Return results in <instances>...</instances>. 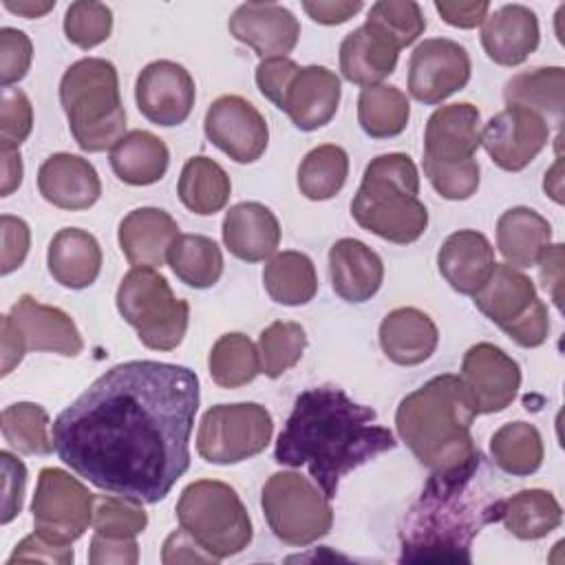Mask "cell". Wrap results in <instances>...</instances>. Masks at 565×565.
I'll list each match as a JSON object with an SVG mask.
<instances>
[{
  "label": "cell",
  "mask_w": 565,
  "mask_h": 565,
  "mask_svg": "<svg viewBox=\"0 0 565 565\" xmlns=\"http://www.w3.org/2000/svg\"><path fill=\"white\" fill-rule=\"evenodd\" d=\"M199 377L130 360L97 377L53 422L57 457L99 490L157 503L190 468Z\"/></svg>",
  "instance_id": "6da1fadb"
},
{
  "label": "cell",
  "mask_w": 565,
  "mask_h": 565,
  "mask_svg": "<svg viewBox=\"0 0 565 565\" xmlns=\"http://www.w3.org/2000/svg\"><path fill=\"white\" fill-rule=\"evenodd\" d=\"M375 419L373 408L353 402L342 388H307L294 402L274 459L289 468L305 466L331 501L347 472L395 448L393 433Z\"/></svg>",
  "instance_id": "7a4b0ae2"
},
{
  "label": "cell",
  "mask_w": 565,
  "mask_h": 565,
  "mask_svg": "<svg viewBox=\"0 0 565 565\" xmlns=\"http://www.w3.org/2000/svg\"><path fill=\"white\" fill-rule=\"evenodd\" d=\"M481 452L463 466L430 472L419 501L399 532V561L468 563L470 543L486 523L499 521L503 497L486 488Z\"/></svg>",
  "instance_id": "3957f363"
},
{
  "label": "cell",
  "mask_w": 565,
  "mask_h": 565,
  "mask_svg": "<svg viewBox=\"0 0 565 565\" xmlns=\"http://www.w3.org/2000/svg\"><path fill=\"white\" fill-rule=\"evenodd\" d=\"M475 417L477 408L461 375L444 373L399 402L395 426L419 463L439 472L479 455L470 435Z\"/></svg>",
  "instance_id": "277c9868"
},
{
  "label": "cell",
  "mask_w": 565,
  "mask_h": 565,
  "mask_svg": "<svg viewBox=\"0 0 565 565\" xmlns=\"http://www.w3.org/2000/svg\"><path fill=\"white\" fill-rule=\"evenodd\" d=\"M419 174L404 152L375 157L351 201V214L366 232L406 245L417 241L428 225V210L417 199Z\"/></svg>",
  "instance_id": "5b68a950"
},
{
  "label": "cell",
  "mask_w": 565,
  "mask_h": 565,
  "mask_svg": "<svg viewBox=\"0 0 565 565\" xmlns=\"http://www.w3.org/2000/svg\"><path fill=\"white\" fill-rule=\"evenodd\" d=\"M60 104L84 152H102L124 137L126 110L113 62L84 57L71 64L60 82Z\"/></svg>",
  "instance_id": "8992f818"
},
{
  "label": "cell",
  "mask_w": 565,
  "mask_h": 565,
  "mask_svg": "<svg viewBox=\"0 0 565 565\" xmlns=\"http://www.w3.org/2000/svg\"><path fill=\"white\" fill-rule=\"evenodd\" d=\"M179 525L216 561L243 552L252 541L249 514L236 490L201 479L183 488L177 503Z\"/></svg>",
  "instance_id": "52a82bcc"
},
{
  "label": "cell",
  "mask_w": 565,
  "mask_h": 565,
  "mask_svg": "<svg viewBox=\"0 0 565 565\" xmlns=\"http://www.w3.org/2000/svg\"><path fill=\"white\" fill-rule=\"evenodd\" d=\"M117 309L137 329L139 340L154 351H172L188 331L190 305L177 298L154 267H132L119 282Z\"/></svg>",
  "instance_id": "ba28073f"
},
{
  "label": "cell",
  "mask_w": 565,
  "mask_h": 565,
  "mask_svg": "<svg viewBox=\"0 0 565 565\" xmlns=\"http://www.w3.org/2000/svg\"><path fill=\"white\" fill-rule=\"evenodd\" d=\"M472 302L516 344L532 349L547 340V307L536 296L534 282L516 267L494 265L490 278L472 294Z\"/></svg>",
  "instance_id": "9c48e42d"
},
{
  "label": "cell",
  "mask_w": 565,
  "mask_h": 565,
  "mask_svg": "<svg viewBox=\"0 0 565 565\" xmlns=\"http://www.w3.org/2000/svg\"><path fill=\"white\" fill-rule=\"evenodd\" d=\"M0 375H9L26 351H51L60 355H79L84 340L73 318L51 305L22 296L0 320Z\"/></svg>",
  "instance_id": "30bf717a"
},
{
  "label": "cell",
  "mask_w": 565,
  "mask_h": 565,
  "mask_svg": "<svg viewBox=\"0 0 565 565\" xmlns=\"http://www.w3.org/2000/svg\"><path fill=\"white\" fill-rule=\"evenodd\" d=\"M260 505L269 530L289 545H309L333 525L329 499L300 472H274L263 488Z\"/></svg>",
  "instance_id": "8fae6325"
},
{
  "label": "cell",
  "mask_w": 565,
  "mask_h": 565,
  "mask_svg": "<svg viewBox=\"0 0 565 565\" xmlns=\"http://www.w3.org/2000/svg\"><path fill=\"white\" fill-rule=\"evenodd\" d=\"M274 422L265 406L254 402L216 404L201 417L196 450L207 463H238L263 452Z\"/></svg>",
  "instance_id": "7c38bea8"
},
{
  "label": "cell",
  "mask_w": 565,
  "mask_h": 565,
  "mask_svg": "<svg viewBox=\"0 0 565 565\" xmlns=\"http://www.w3.org/2000/svg\"><path fill=\"white\" fill-rule=\"evenodd\" d=\"M93 494L62 468L40 470L31 512L35 532L71 545L93 523Z\"/></svg>",
  "instance_id": "4fadbf2b"
},
{
  "label": "cell",
  "mask_w": 565,
  "mask_h": 565,
  "mask_svg": "<svg viewBox=\"0 0 565 565\" xmlns=\"http://www.w3.org/2000/svg\"><path fill=\"white\" fill-rule=\"evenodd\" d=\"M470 79L468 51L448 38L419 42L408 62V93L422 104H441Z\"/></svg>",
  "instance_id": "5bb4252c"
},
{
  "label": "cell",
  "mask_w": 565,
  "mask_h": 565,
  "mask_svg": "<svg viewBox=\"0 0 565 565\" xmlns=\"http://www.w3.org/2000/svg\"><path fill=\"white\" fill-rule=\"evenodd\" d=\"M207 139L236 163H252L267 150L269 128L258 108L241 95H221L203 121Z\"/></svg>",
  "instance_id": "9a60e30c"
},
{
  "label": "cell",
  "mask_w": 565,
  "mask_h": 565,
  "mask_svg": "<svg viewBox=\"0 0 565 565\" xmlns=\"http://www.w3.org/2000/svg\"><path fill=\"white\" fill-rule=\"evenodd\" d=\"M550 139L547 119L523 106H508L486 124L481 143L490 159L508 170L519 172L545 148Z\"/></svg>",
  "instance_id": "2e32d148"
},
{
  "label": "cell",
  "mask_w": 565,
  "mask_h": 565,
  "mask_svg": "<svg viewBox=\"0 0 565 565\" xmlns=\"http://www.w3.org/2000/svg\"><path fill=\"white\" fill-rule=\"evenodd\" d=\"M139 113L157 126L183 124L194 106V79L185 66L157 60L141 68L135 82Z\"/></svg>",
  "instance_id": "e0dca14e"
},
{
  "label": "cell",
  "mask_w": 565,
  "mask_h": 565,
  "mask_svg": "<svg viewBox=\"0 0 565 565\" xmlns=\"http://www.w3.org/2000/svg\"><path fill=\"white\" fill-rule=\"evenodd\" d=\"M461 380L477 413H499L516 397L521 369L503 349L490 342H479L463 355Z\"/></svg>",
  "instance_id": "ac0fdd59"
},
{
  "label": "cell",
  "mask_w": 565,
  "mask_h": 565,
  "mask_svg": "<svg viewBox=\"0 0 565 565\" xmlns=\"http://www.w3.org/2000/svg\"><path fill=\"white\" fill-rule=\"evenodd\" d=\"M234 40L252 46L258 57H285L300 38L298 18L276 2H245L230 18Z\"/></svg>",
  "instance_id": "d6986e66"
},
{
  "label": "cell",
  "mask_w": 565,
  "mask_h": 565,
  "mask_svg": "<svg viewBox=\"0 0 565 565\" xmlns=\"http://www.w3.org/2000/svg\"><path fill=\"white\" fill-rule=\"evenodd\" d=\"M481 146L479 110L468 102L437 108L426 124L424 159L433 163H461L475 159Z\"/></svg>",
  "instance_id": "ffe728a7"
},
{
  "label": "cell",
  "mask_w": 565,
  "mask_h": 565,
  "mask_svg": "<svg viewBox=\"0 0 565 565\" xmlns=\"http://www.w3.org/2000/svg\"><path fill=\"white\" fill-rule=\"evenodd\" d=\"M40 194L62 210H86L102 194V181L95 166L71 152H55L38 170Z\"/></svg>",
  "instance_id": "44dd1931"
},
{
  "label": "cell",
  "mask_w": 565,
  "mask_h": 565,
  "mask_svg": "<svg viewBox=\"0 0 565 565\" xmlns=\"http://www.w3.org/2000/svg\"><path fill=\"white\" fill-rule=\"evenodd\" d=\"M340 79L327 66H300L294 75L280 110H285L291 124L305 132L318 130L331 121L340 104Z\"/></svg>",
  "instance_id": "7402d4cb"
},
{
  "label": "cell",
  "mask_w": 565,
  "mask_h": 565,
  "mask_svg": "<svg viewBox=\"0 0 565 565\" xmlns=\"http://www.w3.org/2000/svg\"><path fill=\"white\" fill-rule=\"evenodd\" d=\"M539 20L525 4H503L486 15L481 44L486 55L501 66H516L539 46Z\"/></svg>",
  "instance_id": "603a6c76"
},
{
  "label": "cell",
  "mask_w": 565,
  "mask_h": 565,
  "mask_svg": "<svg viewBox=\"0 0 565 565\" xmlns=\"http://www.w3.org/2000/svg\"><path fill=\"white\" fill-rule=\"evenodd\" d=\"M119 247L135 267H161L179 238L177 221L159 207H137L119 223Z\"/></svg>",
  "instance_id": "cb8c5ba5"
},
{
  "label": "cell",
  "mask_w": 565,
  "mask_h": 565,
  "mask_svg": "<svg viewBox=\"0 0 565 565\" xmlns=\"http://www.w3.org/2000/svg\"><path fill=\"white\" fill-rule=\"evenodd\" d=\"M494 265V249L477 230L452 232L437 254L439 274L463 296H472L490 278Z\"/></svg>",
  "instance_id": "d4e9b609"
},
{
  "label": "cell",
  "mask_w": 565,
  "mask_h": 565,
  "mask_svg": "<svg viewBox=\"0 0 565 565\" xmlns=\"http://www.w3.org/2000/svg\"><path fill=\"white\" fill-rule=\"evenodd\" d=\"M223 243L241 260L269 258L280 243V225L269 207L256 201L232 205L223 218Z\"/></svg>",
  "instance_id": "484cf974"
},
{
  "label": "cell",
  "mask_w": 565,
  "mask_h": 565,
  "mask_svg": "<svg viewBox=\"0 0 565 565\" xmlns=\"http://www.w3.org/2000/svg\"><path fill=\"white\" fill-rule=\"evenodd\" d=\"M333 291L347 302H364L377 294L384 278L382 258L358 238H340L329 249Z\"/></svg>",
  "instance_id": "4316f807"
},
{
  "label": "cell",
  "mask_w": 565,
  "mask_h": 565,
  "mask_svg": "<svg viewBox=\"0 0 565 565\" xmlns=\"http://www.w3.org/2000/svg\"><path fill=\"white\" fill-rule=\"evenodd\" d=\"M439 342V331L428 313L415 307H399L386 313L380 324V344L386 358L402 366L428 360Z\"/></svg>",
  "instance_id": "83f0119b"
},
{
  "label": "cell",
  "mask_w": 565,
  "mask_h": 565,
  "mask_svg": "<svg viewBox=\"0 0 565 565\" xmlns=\"http://www.w3.org/2000/svg\"><path fill=\"white\" fill-rule=\"evenodd\" d=\"M399 49L371 24L353 29L340 44V71L358 86H375L395 71Z\"/></svg>",
  "instance_id": "f1b7e54d"
},
{
  "label": "cell",
  "mask_w": 565,
  "mask_h": 565,
  "mask_svg": "<svg viewBox=\"0 0 565 565\" xmlns=\"http://www.w3.org/2000/svg\"><path fill=\"white\" fill-rule=\"evenodd\" d=\"M46 265L49 274L62 287L84 289L99 276L102 247L86 230L64 227L49 243Z\"/></svg>",
  "instance_id": "f546056e"
},
{
  "label": "cell",
  "mask_w": 565,
  "mask_h": 565,
  "mask_svg": "<svg viewBox=\"0 0 565 565\" xmlns=\"http://www.w3.org/2000/svg\"><path fill=\"white\" fill-rule=\"evenodd\" d=\"M552 241V225L532 207H510L497 221V247L510 267L536 265Z\"/></svg>",
  "instance_id": "4dcf8cb0"
},
{
  "label": "cell",
  "mask_w": 565,
  "mask_h": 565,
  "mask_svg": "<svg viewBox=\"0 0 565 565\" xmlns=\"http://www.w3.org/2000/svg\"><path fill=\"white\" fill-rule=\"evenodd\" d=\"M168 161V146L148 130H130L110 148V168L128 185L157 183L166 174Z\"/></svg>",
  "instance_id": "1f68e13d"
},
{
  "label": "cell",
  "mask_w": 565,
  "mask_h": 565,
  "mask_svg": "<svg viewBox=\"0 0 565 565\" xmlns=\"http://www.w3.org/2000/svg\"><path fill=\"white\" fill-rule=\"evenodd\" d=\"M505 530L521 541L543 539L554 532L563 521V510L547 490H521L501 503V516Z\"/></svg>",
  "instance_id": "d6a6232c"
},
{
  "label": "cell",
  "mask_w": 565,
  "mask_h": 565,
  "mask_svg": "<svg viewBox=\"0 0 565 565\" xmlns=\"http://www.w3.org/2000/svg\"><path fill=\"white\" fill-rule=\"evenodd\" d=\"M177 192L181 203L190 212L199 216H210L225 207L232 183L227 172L214 159L199 154L185 161L177 183Z\"/></svg>",
  "instance_id": "836d02e7"
},
{
  "label": "cell",
  "mask_w": 565,
  "mask_h": 565,
  "mask_svg": "<svg viewBox=\"0 0 565 565\" xmlns=\"http://www.w3.org/2000/svg\"><path fill=\"white\" fill-rule=\"evenodd\" d=\"M263 285L271 300L300 307L318 291V276L311 258L302 252H280L269 258L263 269Z\"/></svg>",
  "instance_id": "e575fe53"
},
{
  "label": "cell",
  "mask_w": 565,
  "mask_h": 565,
  "mask_svg": "<svg viewBox=\"0 0 565 565\" xmlns=\"http://www.w3.org/2000/svg\"><path fill=\"white\" fill-rule=\"evenodd\" d=\"M563 90H565V68L543 66L534 71L516 73L508 79L503 97L508 106H523L539 115L563 119Z\"/></svg>",
  "instance_id": "d590c367"
},
{
  "label": "cell",
  "mask_w": 565,
  "mask_h": 565,
  "mask_svg": "<svg viewBox=\"0 0 565 565\" xmlns=\"http://www.w3.org/2000/svg\"><path fill=\"white\" fill-rule=\"evenodd\" d=\"M174 276L194 289H207L223 274V254L218 245L203 234H179L168 254Z\"/></svg>",
  "instance_id": "8d00e7d4"
},
{
  "label": "cell",
  "mask_w": 565,
  "mask_h": 565,
  "mask_svg": "<svg viewBox=\"0 0 565 565\" xmlns=\"http://www.w3.org/2000/svg\"><path fill=\"white\" fill-rule=\"evenodd\" d=\"M411 117V104L397 86L375 84L362 88L358 97V121L373 139L397 137Z\"/></svg>",
  "instance_id": "74e56055"
},
{
  "label": "cell",
  "mask_w": 565,
  "mask_h": 565,
  "mask_svg": "<svg viewBox=\"0 0 565 565\" xmlns=\"http://www.w3.org/2000/svg\"><path fill=\"white\" fill-rule=\"evenodd\" d=\"M490 452L503 472L527 477L536 472L543 461V439L536 426L527 422H510L492 435Z\"/></svg>",
  "instance_id": "f35d334b"
},
{
  "label": "cell",
  "mask_w": 565,
  "mask_h": 565,
  "mask_svg": "<svg viewBox=\"0 0 565 565\" xmlns=\"http://www.w3.org/2000/svg\"><path fill=\"white\" fill-rule=\"evenodd\" d=\"M207 366L218 386L238 388L260 373V355L247 335L225 333L214 342Z\"/></svg>",
  "instance_id": "ab89813d"
},
{
  "label": "cell",
  "mask_w": 565,
  "mask_h": 565,
  "mask_svg": "<svg viewBox=\"0 0 565 565\" xmlns=\"http://www.w3.org/2000/svg\"><path fill=\"white\" fill-rule=\"evenodd\" d=\"M349 177V157L335 143H324L307 152L298 168V188L311 201L335 196Z\"/></svg>",
  "instance_id": "60d3db41"
},
{
  "label": "cell",
  "mask_w": 565,
  "mask_h": 565,
  "mask_svg": "<svg viewBox=\"0 0 565 565\" xmlns=\"http://www.w3.org/2000/svg\"><path fill=\"white\" fill-rule=\"evenodd\" d=\"M2 437L22 455H49L53 435H49V413L40 404L18 402L2 411Z\"/></svg>",
  "instance_id": "b9f144b4"
},
{
  "label": "cell",
  "mask_w": 565,
  "mask_h": 565,
  "mask_svg": "<svg viewBox=\"0 0 565 565\" xmlns=\"http://www.w3.org/2000/svg\"><path fill=\"white\" fill-rule=\"evenodd\" d=\"M307 347L305 329L298 322H271L258 338L260 373L276 380L298 364Z\"/></svg>",
  "instance_id": "7bdbcfd3"
},
{
  "label": "cell",
  "mask_w": 565,
  "mask_h": 565,
  "mask_svg": "<svg viewBox=\"0 0 565 565\" xmlns=\"http://www.w3.org/2000/svg\"><path fill=\"white\" fill-rule=\"evenodd\" d=\"M366 24L377 29L397 49H404L424 33L426 18L413 0H380L371 7Z\"/></svg>",
  "instance_id": "ee69618b"
},
{
  "label": "cell",
  "mask_w": 565,
  "mask_h": 565,
  "mask_svg": "<svg viewBox=\"0 0 565 565\" xmlns=\"http://www.w3.org/2000/svg\"><path fill=\"white\" fill-rule=\"evenodd\" d=\"M148 525V514L139 501L128 497L97 494L93 499V527L104 536L135 539Z\"/></svg>",
  "instance_id": "f6af8a7d"
},
{
  "label": "cell",
  "mask_w": 565,
  "mask_h": 565,
  "mask_svg": "<svg viewBox=\"0 0 565 565\" xmlns=\"http://www.w3.org/2000/svg\"><path fill=\"white\" fill-rule=\"evenodd\" d=\"M113 31V11L93 0H77L64 13V33L79 49H93L108 40Z\"/></svg>",
  "instance_id": "bcb514c9"
},
{
  "label": "cell",
  "mask_w": 565,
  "mask_h": 565,
  "mask_svg": "<svg viewBox=\"0 0 565 565\" xmlns=\"http://www.w3.org/2000/svg\"><path fill=\"white\" fill-rule=\"evenodd\" d=\"M424 174L430 185L448 201L470 199L479 188V163L477 159H468L461 163H433L422 161Z\"/></svg>",
  "instance_id": "7dc6e473"
},
{
  "label": "cell",
  "mask_w": 565,
  "mask_h": 565,
  "mask_svg": "<svg viewBox=\"0 0 565 565\" xmlns=\"http://www.w3.org/2000/svg\"><path fill=\"white\" fill-rule=\"evenodd\" d=\"M33 128V106L24 90L2 88L0 93V146L20 148Z\"/></svg>",
  "instance_id": "c3c4849f"
},
{
  "label": "cell",
  "mask_w": 565,
  "mask_h": 565,
  "mask_svg": "<svg viewBox=\"0 0 565 565\" xmlns=\"http://www.w3.org/2000/svg\"><path fill=\"white\" fill-rule=\"evenodd\" d=\"M33 60V44L29 35L20 29H0V84L9 88L20 82Z\"/></svg>",
  "instance_id": "681fc988"
},
{
  "label": "cell",
  "mask_w": 565,
  "mask_h": 565,
  "mask_svg": "<svg viewBox=\"0 0 565 565\" xmlns=\"http://www.w3.org/2000/svg\"><path fill=\"white\" fill-rule=\"evenodd\" d=\"M300 66L289 57H267L256 66V86L271 104L282 106L285 93Z\"/></svg>",
  "instance_id": "f907efd6"
},
{
  "label": "cell",
  "mask_w": 565,
  "mask_h": 565,
  "mask_svg": "<svg viewBox=\"0 0 565 565\" xmlns=\"http://www.w3.org/2000/svg\"><path fill=\"white\" fill-rule=\"evenodd\" d=\"M0 234H2V258H0V274L7 276L18 269L31 245V230L29 225L11 214L0 216Z\"/></svg>",
  "instance_id": "816d5d0a"
},
{
  "label": "cell",
  "mask_w": 565,
  "mask_h": 565,
  "mask_svg": "<svg viewBox=\"0 0 565 565\" xmlns=\"http://www.w3.org/2000/svg\"><path fill=\"white\" fill-rule=\"evenodd\" d=\"M2 463V523L15 519L22 510L24 486H26V468L11 452H0Z\"/></svg>",
  "instance_id": "f5cc1de1"
},
{
  "label": "cell",
  "mask_w": 565,
  "mask_h": 565,
  "mask_svg": "<svg viewBox=\"0 0 565 565\" xmlns=\"http://www.w3.org/2000/svg\"><path fill=\"white\" fill-rule=\"evenodd\" d=\"M75 554L73 547L66 543H55L38 532L24 536L15 550L11 552V556L7 558V563H15V561H44V563H57V565H68L73 563Z\"/></svg>",
  "instance_id": "db71d44e"
},
{
  "label": "cell",
  "mask_w": 565,
  "mask_h": 565,
  "mask_svg": "<svg viewBox=\"0 0 565 565\" xmlns=\"http://www.w3.org/2000/svg\"><path fill=\"white\" fill-rule=\"evenodd\" d=\"M88 561L93 565H135L139 561V545L135 539H115L95 532L90 539Z\"/></svg>",
  "instance_id": "11a10c76"
},
{
  "label": "cell",
  "mask_w": 565,
  "mask_h": 565,
  "mask_svg": "<svg viewBox=\"0 0 565 565\" xmlns=\"http://www.w3.org/2000/svg\"><path fill=\"white\" fill-rule=\"evenodd\" d=\"M161 561L166 565L172 563H216L212 554H207L183 527L172 532L163 543Z\"/></svg>",
  "instance_id": "9f6ffc18"
},
{
  "label": "cell",
  "mask_w": 565,
  "mask_h": 565,
  "mask_svg": "<svg viewBox=\"0 0 565 565\" xmlns=\"http://www.w3.org/2000/svg\"><path fill=\"white\" fill-rule=\"evenodd\" d=\"M437 13L448 22L450 26L459 29H475L481 24L488 15L490 2L488 0H472V2H448V0H437L435 2Z\"/></svg>",
  "instance_id": "6f0895ef"
},
{
  "label": "cell",
  "mask_w": 565,
  "mask_h": 565,
  "mask_svg": "<svg viewBox=\"0 0 565 565\" xmlns=\"http://www.w3.org/2000/svg\"><path fill=\"white\" fill-rule=\"evenodd\" d=\"M539 276L543 287L550 291L554 305L561 309V282H563V245H547L539 256Z\"/></svg>",
  "instance_id": "680465c9"
},
{
  "label": "cell",
  "mask_w": 565,
  "mask_h": 565,
  "mask_svg": "<svg viewBox=\"0 0 565 565\" xmlns=\"http://www.w3.org/2000/svg\"><path fill=\"white\" fill-rule=\"evenodd\" d=\"M302 9L307 11V15L318 22V24H342L347 20H351L360 9L362 2L353 0V2H324V0H307L302 2Z\"/></svg>",
  "instance_id": "91938a15"
},
{
  "label": "cell",
  "mask_w": 565,
  "mask_h": 565,
  "mask_svg": "<svg viewBox=\"0 0 565 565\" xmlns=\"http://www.w3.org/2000/svg\"><path fill=\"white\" fill-rule=\"evenodd\" d=\"M0 196H9L22 183V157L13 146H0Z\"/></svg>",
  "instance_id": "94428289"
},
{
  "label": "cell",
  "mask_w": 565,
  "mask_h": 565,
  "mask_svg": "<svg viewBox=\"0 0 565 565\" xmlns=\"http://www.w3.org/2000/svg\"><path fill=\"white\" fill-rule=\"evenodd\" d=\"M4 9H9L11 13H18L22 18H42L44 13H49L55 7V0H46V2H33V0H4L2 2Z\"/></svg>",
  "instance_id": "6125c7cd"
},
{
  "label": "cell",
  "mask_w": 565,
  "mask_h": 565,
  "mask_svg": "<svg viewBox=\"0 0 565 565\" xmlns=\"http://www.w3.org/2000/svg\"><path fill=\"white\" fill-rule=\"evenodd\" d=\"M543 190H545L556 203H563V161H561V159H556V163L552 166V170L545 172Z\"/></svg>",
  "instance_id": "be15d7a7"
}]
</instances>
